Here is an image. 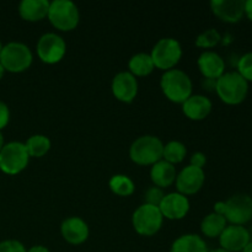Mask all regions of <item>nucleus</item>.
<instances>
[{"mask_svg":"<svg viewBox=\"0 0 252 252\" xmlns=\"http://www.w3.org/2000/svg\"><path fill=\"white\" fill-rule=\"evenodd\" d=\"M0 252H27L24 244L17 240H5L0 243Z\"/></svg>","mask_w":252,"mask_h":252,"instance_id":"c756f323","label":"nucleus"},{"mask_svg":"<svg viewBox=\"0 0 252 252\" xmlns=\"http://www.w3.org/2000/svg\"><path fill=\"white\" fill-rule=\"evenodd\" d=\"M66 52L65 41L59 34L48 32L42 34L37 42L38 58L46 64H56L64 58Z\"/></svg>","mask_w":252,"mask_h":252,"instance_id":"9d476101","label":"nucleus"},{"mask_svg":"<svg viewBox=\"0 0 252 252\" xmlns=\"http://www.w3.org/2000/svg\"><path fill=\"white\" fill-rule=\"evenodd\" d=\"M228 225V221L223 216L217 213H211L204 217L201 223V231L207 236V238H219L223 233L224 229Z\"/></svg>","mask_w":252,"mask_h":252,"instance_id":"4be33fe9","label":"nucleus"},{"mask_svg":"<svg viewBox=\"0 0 252 252\" xmlns=\"http://www.w3.org/2000/svg\"><path fill=\"white\" fill-rule=\"evenodd\" d=\"M162 217L159 207L142 204L134 211L132 217V224L134 230L139 235L153 236L161 229Z\"/></svg>","mask_w":252,"mask_h":252,"instance_id":"6e6552de","label":"nucleus"},{"mask_svg":"<svg viewBox=\"0 0 252 252\" xmlns=\"http://www.w3.org/2000/svg\"><path fill=\"white\" fill-rule=\"evenodd\" d=\"M238 73L248 83H252V52L245 53L238 62Z\"/></svg>","mask_w":252,"mask_h":252,"instance_id":"cd10ccee","label":"nucleus"},{"mask_svg":"<svg viewBox=\"0 0 252 252\" xmlns=\"http://www.w3.org/2000/svg\"><path fill=\"white\" fill-rule=\"evenodd\" d=\"M208 252H229V251L223 250V249H216V250H213V251H208Z\"/></svg>","mask_w":252,"mask_h":252,"instance_id":"58836bf2","label":"nucleus"},{"mask_svg":"<svg viewBox=\"0 0 252 252\" xmlns=\"http://www.w3.org/2000/svg\"><path fill=\"white\" fill-rule=\"evenodd\" d=\"M1 49H2V44H1V42H0V53H1Z\"/></svg>","mask_w":252,"mask_h":252,"instance_id":"ea45409f","label":"nucleus"},{"mask_svg":"<svg viewBox=\"0 0 252 252\" xmlns=\"http://www.w3.org/2000/svg\"><path fill=\"white\" fill-rule=\"evenodd\" d=\"M186 154L187 149L185 144H182L181 142H177V140H172V142H169L166 145H164L162 158H164L165 161L175 165L184 161Z\"/></svg>","mask_w":252,"mask_h":252,"instance_id":"a878e982","label":"nucleus"},{"mask_svg":"<svg viewBox=\"0 0 252 252\" xmlns=\"http://www.w3.org/2000/svg\"><path fill=\"white\" fill-rule=\"evenodd\" d=\"M204 180H206V175H204L203 169L189 165L184 167L176 176L177 191L184 196L197 193L203 186Z\"/></svg>","mask_w":252,"mask_h":252,"instance_id":"9b49d317","label":"nucleus"},{"mask_svg":"<svg viewBox=\"0 0 252 252\" xmlns=\"http://www.w3.org/2000/svg\"><path fill=\"white\" fill-rule=\"evenodd\" d=\"M9 120H10L9 107H7L6 103L0 101V130H1L2 128L6 127L7 123H9Z\"/></svg>","mask_w":252,"mask_h":252,"instance_id":"7c9ffc66","label":"nucleus"},{"mask_svg":"<svg viewBox=\"0 0 252 252\" xmlns=\"http://www.w3.org/2000/svg\"><path fill=\"white\" fill-rule=\"evenodd\" d=\"M128 68H129V73L134 76H147L153 73L155 69L153 59L150 54L147 53H138L134 54L132 58L129 59L128 63Z\"/></svg>","mask_w":252,"mask_h":252,"instance_id":"5701e85b","label":"nucleus"},{"mask_svg":"<svg viewBox=\"0 0 252 252\" xmlns=\"http://www.w3.org/2000/svg\"><path fill=\"white\" fill-rule=\"evenodd\" d=\"M49 4L48 0H22L19 5L20 16L30 22L41 21L48 15Z\"/></svg>","mask_w":252,"mask_h":252,"instance_id":"aec40b11","label":"nucleus"},{"mask_svg":"<svg viewBox=\"0 0 252 252\" xmlns=\"http://www.w3.org/2000/svg\"><path fill=\"white\" fill-rule=\"evenodd\" d=\"M4 137H2V134H1V132H0V152H1V149H2V147H4Z\"/></svg>","mask_w":252,"mask_h":252,"instance_id":"e433bc0d","label":"nucleus"},{"mask_svg":"<svg viewBox=\"0 0 252 252\" xmlns=\"http://www.w3.org/2000/svg\"><path fill=\"white\" fill-rule=\"evenodd\" d=\"M164 144L155 135H143L135 139L129 148V158L133 162L143 166L154 165L162 159Z\"/></svg>","mask_w":252,"mask_h":252,"instance_id":"7ed1b4c3","label":"nucleus"},{"mask_svg":"<svg viewBox=\"0 0 252 252\" xmlns=\"http://www.w3.org/2000/svg\"><path fill=\"white\" fill-rule=\"evenodd\" d=\"M207 162V157L203 154V153L198 152V153H194L191 158V164L192 166H196L199 167V169H203V166L206 165Z\"/></svg>","mask_w":252,"mask_h":252,"instance_id":"2f4dec72","label":"nucleus"},{"mask_svg":"<svg viewBox=\"0 0 252 252\" xmlns=\"http://www.w3.org/2000/svg\"><path fill=\"white\" fill-rule=\"evenodd\" d=\"M211 9L221 21L236 24L245 16V0H212Z\"/></svg>","mask_w":252,"mask_h":252,"instance_id":"f8f14e48","label":"nucleus"},{"mask_svg":"<svg viewBox=\"0 0 252 252\" xmlns=\"http://www.w3.org/2000/svg\"><path fill=\"white\" fill-rule=\"evenodd\" d=\"M108 186H110L111 191L113 193L121 197L130 196L135 189L134 182L127 175H115V176H112L110 182H108Z\"/></svg>","mask_w":252,"mask_h":252,"instance_id":"393cba45","label":"nucleus"},{"mask_svg":"<svg viewBox=\"0 0 252 252\" xmlns=\"http://www.w3.org/2000/svg\"><path fill=\"white\" fill-rule=\"evenodd\" d=\"M159 209L164 218L170 219V220H180L189 213V201L184 194L179 192H172V193L165 194Z\"/></svg>","mask_w":252,"mask_h":252,"instance_id":"2eb2a0df","label":"nucleus"},{"mask_svg":"<svg viewBox=\"0 0 252 252\" xmlns=\"http://www.w3.org/2000/svg\"><path fill=\"white\" fill-rule=\"evenodd\" d=\"M49 22L61 31H71L75 29L80 20L79 9L70 0H54L49 4Z\"/></svg>","mask_w":252,"mask_h":252,"instance_id":"39448f33","label":"nucleus"},{"mask_svg":"<svg viewBox=\"0 0 252 252\" xmlns=\"http://www.w3.org/2000/svg\"><path fill=\"white\" fill-rule=\"evenodd\" d=\"M27 252H49V250L47 248L42 245H37V246H32Z\"/></svg>","mask_w":252,"mask_h":252,"instance_id":"f704fd0d","label":"nucleus"},{"mask_svg":"<svg viewBox=\"0 0 252 252\" xmlns=\"http://www.w3.org/2000/svg\"><path fill=\"white\" fill-rule=\"evenodd\" d=\"M170 252H208V246L199 235L185 234L174 241Z\"/></svg>","mask_w":252,"mask_h":252,"instance_id":"412c9836","label":"nucleus"},{"mask_svg":"<svg viewBox=\"0 0 252 252\" xmlns=\"http://www.w3.org/2000/svg\"><path fill=\"white\" fill-rule=\"evenodd\" d=\"M61 233L64 240L71 245H80L89 238V225L79 217H70L63 220Z\"/></svg>","mask_w":252,"mask_h":252,"instance_id":"dca6fc26","label":"nucleus"},{"mask_svg":"<svg viewBox=\"0 0 252 252\" xmlns=\"http://www.w3.org/2000/svg\"><path fill=\"white\" fill-rule=\"evenodd\" d=\"M221 41V36L216 29H209L202 32L196 39V46L201 48H213Z\"/></svg>","mask_w":252,"mask_h":252,"instance_id":"bb28decb","label":"nucleus"},{"mask_svg":"<svg viewBox=\"0 0 252 252\" xmlns=\"http://www.w3.org/2000/svg\"><path fill=\"white\" fill-rule=\"evenodd\" d=\"M33 56L26 44L21 42H10L2 46L0 63L10 73H22L31 66Z\"/></svg>","mask_w":252,"mask_h":252,"instance_id":"20e7f679","label":"nucleus"},{"mask_svg":"<svg viewBox=\"0 0 252 252\" xmlns=\"http://www.w3.org/2000/svg\"><path fill=\"white\" fill-rule=\"evenodd\" d=\"M4 73H5V69L4 66L1 65V63H0V80H1L2 76H4Z\"/></svg>","mask_w":252,"mask_h":252,"instance_id":"4c0bfd02","label":"nucleus"},{"mask_svg":"<svg viewBox=\"0 0 252 252\" xmlns=\"http://www.w3.org/2000/svg\"><path fill=\"white\" fill-rule=\"evenodd\" d=\"M176 169L172 164L160 160L157 164L153 165L150 170V179L153 184L159 189H166L170 187L175 181H176Z\"/></svg>","mask_w":252,"mask_h":252,"instance_id":"6ab92c4d","label":"nucleus"},{"mask_svg":"<svg viewBox=\"0 0 252 252\" xmlns=\"http://www.w3.org/2000/svg\"><path fill=\"white\" fill-rule=\"evenodd\" d=\"M224 211H225V202H217L214 204V213L224 217Z\"/></svg>","mask_w":252,"mask_h":252,"instance_id":"473e14b6","label":"nucleus"},{"mask_svg":"<svg viewBox=\"0 0 252 252\" xmlns=\"http://www.w3.org/2000/svg\"><path fill=\"white\" fill-rule=\"evenodd\" d=\"M245 16L252 22V0H245Z\"/></svg>","mask_w":252,"mask_h":252,"instance_id":"72a5a7b5","label":"nucleus"},{"mask_svg":"<svg viewBox=\"0 0 252 252\" xmlns=\"http://www.w3.org/2000/svg\"><path fill=\"white\" fill-rule=\"evenodd\" d=\"M224 218L231 225H245L252 219V197L246 193H236L225 201Z\"/></svg>","mask_w":252,"mask_h":252,"instance_id":"1a4fd4ad","label":"nucleus"},{"mask_svg":"<svg viewBox=\"0 0 252 252\" xmlns=\"http://www.w3.org/2000/svg\"><path fill=\"white\" fill-rule=\"evenodd\" d=\"M30 161L26 147L21 142L7 143L0 152V170L6 175H17L24 171Z\"/></svg>","mask_w":252,"mask_h":252,"instance_id":"423d86ee","label":"nucleus"},{"mask_svg":"<svg viewBox=\"0 0 252 252\" xmlns=\"http://www.w3.org/2000/svg\"><path fill=\"white\" fill-rule=\"evenodd\" d=\"M185 116L192 121H202L212 111V101L203 95H192L182 103Z\"/></svg>","mask_w":252,"mask_h":252,"instance_id":"a211bd4d","label":"nucleus"},{"mask_svg":"<svg viewBox=\"0 0 252 252\" xmlns=\"http://www.w3.org/2000/svg\"><path fill=\"white\" fill-rule=\"evenodd\" d=\"M112 94L118 101L130 103L134 101L138 94V81L129 71H121L112 80Z\"/></svg>","mask_w":252,"mask_h":252,"instance_id":"4468645a","label":"nucleus"},{"mask_svg":"<svg viewBox=\"0 0 252 252\" xmlns=\"http://www.w3.org/2000/svg\"><path fill=\"white\" fill-rule=\"evenodd\" d=\"M150 57H152L155 68L165 71L171 70L182 57L181 44L177 39L171 38V37L161 38L153 47Z\"/></svg>","mask_w":252,"mask_h":252,"instance_id":"0eeeda50","label":"nucleus"},{"mask_svg":"<svg viewBox=\"0 0 252 252\" xmlns=\"http://www.w3.org/2000/svg\"><path fill=\"white\" fill-rule=\"evenodd\" d=\"M160 86L164 95L171 102L184 103L192 96V81L185 71L171 69L162 74Z\"/></svg>","mask_w":252,"mask_h":252,"instance_id":"f03ea898","label":"nucleus"},{"mask_svg":"<svg viewBox=\"0 0 252 252\" xmlns=\"http://www.w3.org/2000/svg\"><path fill=\"white\" fill-rule=\"evenodd\" d=\"M214 90L224 103L236 106L243 103L248 97L249 83L238 71H228L217 79Z\"/></svg>","mask_w":252,"mask_h":252,"instance_id":"f257e3e1","label":"nucleus"},{"mask_svg":"<svg viewBox=\"0 0 252 252\" xmlns=\"http://www.w3.org/2000/svg\"><path fill=\"white\" fill-rule=\"evenodd\" d=\"M197 64H198L199 71L206 79L217 80L225 73V62L218 53L213 51L203 52L199 56Z\"/></svg>","mask_w":252,"mask_h":252,"instance_id":"f3484780","label":"nucleus"},{"mask_svg":"<svg viewBox=\"0 0 252 252\" xmlns=\"http://www.w3.org/2000/svg\"><path fill=\"white\" fill-rule=\"evenodd\" d=\"M250 243V233L244 225H226L219 236V244L223 250L240 252Z\"/></svg>","mask_w":252,"mask_h":252,"instance_id":"ddd939ff","label":"nucleus"},{"mask_svg":"<svg viewBox=\"0 0 252 252\" xmlns=\"http://www.w3.org/2000/svg\"><path fill=\"white\" fill-rule=\"evenodd\" d=\"M243 252H252V241H250V243H249L248 245H246L245 248H244Z\"/></svg>","mask_w":252,"mask_h":252,"instance_id":"c9c22d12","label":"nucleus"},{"mask_svg":"<svg viewBox=\"0 0 252 252\" xmlns=\"http://www.w3.org/2000/svg\"><path fill=\"white\" fill-rule=\"evenodd\" d=\"M164 192H162L161 189L157 186H153L150 189H147L144 194V202L145 204H150V206L159 207L160 203H161L162 198H164Z\"/></svg>","mask_w":252,"mask_h":252,"instance_id":"c85d7f7f","label":"nucleus"},{"mask_svg":"<svg viewBox=\"0 0 252 252\" xmlns=\"http://www.w3.org/2000/svg\"><path fill=\"white\" fill-rule=\"evenodd\" d=\"M27 153L32 158H42L51 149V140L43 134H34L25 143Z\"/></svg>","mask_w":252,"mask_h":252,"instance_id":"b1692460","label":"nucleus"}]
</instances>
